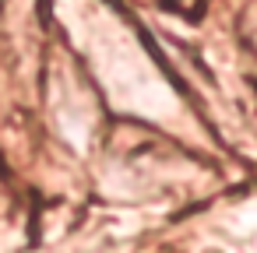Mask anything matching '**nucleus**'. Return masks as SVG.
<instances>
[{"label":"nucleus","instance_id":"f257e3e1","mask_svg":"<svg viewBox=\"0 0 257 253\" xmlns=\"http://www.w3.org/2000/svg\"><path fill=\"white\" fill-rule=\"evenodd\" d=\"M88 50L95 53L92 64L99 67L106 88L116 99V106H131V109H145L152 116H162L159 106H169L173 99L162 92V81L155 78L152 64L138 53V46L131 43L123 25L120 29L116 25L92 29L88 32Z\"/></svg>","mask_w":257,"mask_h":253}]
</instances>
